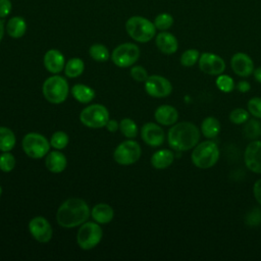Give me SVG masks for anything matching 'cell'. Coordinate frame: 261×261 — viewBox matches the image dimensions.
I'll return each mask as SVG.
<instances>
[{"label": "cell", "instance_id": "cell-1", "mask_svg": "<svg viewBox=\"0 0 261 261\" xmlns=\"http://www.w3.org/2000/svg\"><path fill=\"white\" fill-rule=\"evenodd\" d=\"M90 213L91 211L86 201L79 198H69L59 206L56 219L60 226L71 228L86 222Z\"/></svg>", "mask_w": 261, "mask_h": 261}, {"label": "cell", "instance_id": "cell-2", "mask_svg": "<svg viewBox=\"0 0 261 261\" xmlns=\"http://www.w3.org/2000/svg\"><path fill=\"white\" fill-rule=\"evenodd\" d=\"M200 140V129L190 121L174 123L167 134L169 146L176 151L193 149Z\"/></svg>", "mask_w": 261, "mask_h": 261}, {"label": "cell", "instance_id": "cell-3", "mask_svg": "<svg viewBox=\"0 0 261 261\" xmlns=\"http://www.w3.org/2000/svg\"><path fill=\"white\" fill-rule=\"evenodd\" d=\"M219 156L218 146L214 142L207 140L193 148L191 160L196 167L208 169L217 163Z\"/></svg>", "mask_w": 261, "mask_h": 261}, {"label": "cell", "instance_id": "cell-4", "mask_svg": "<svg viewBox=\"0 0 261 261\" xmlns=\"http://www.w3.org/2000/svg\"><path fill=\"white\" fill-rule=\"evenodd\" d=\"M125 30L128 36L139 43H147L156 35L154 22L140 15L130 16L125 22Z\"/></svg>", "mask_w": 261, "mask_h": 261}, {"label": "cell", "instance_id": "cell-5", "mask_svg": "<svg viewBox=\"0 0 261 261\" xmlns=\"http://www.w3.org/2000/svg\"><path fill=\"white\" fill-rule=\"evenodd\" d=\"M42 92L47 101L53 104H59L66 100L69 88L64 77L54 74L43 83Z\"/></svg>", "mask_w": 261, "mask_h": 261}, {"label": "cell", "instance_id": "cell-6", "mask_svg": "<svg viewBox=\"0 0 261 261\" xmlns=\"http://www.w3.org/2000/svg\"><path fill=\"white\" fill-rule=\"evenodd\" d=\"M81 122L92 128H100L109 120L108 109L101 104H92L84 108L80 114Z\"/></svg>", "mask_w": 261, "mask_h": 261}, {"label": "cell", "instance_id": "cell-7", "mask_svg": "<svg viewBox=\"0 0 261 261\" xmlns=\"http://www.w3.org/2000/svg\"><path fill=\"white\" fill-rule=\"evenodd\" d=\"M103 231L100 225L96 222H84L76 233L77 245L84 250H91L95 248L102 240Z\"/></svg>", "mask_w": 261, "mask_h": 261}, {"label": "cell", "instance_id": "cell-8", "mask_svg": "<svg viewBox=\"0 0 261 261\" xmlns=\"http://www.w3.org/2000/svg\"><path fill=\"white\" fill-rule=\"evenodd\" d=\"M50 148V143L47 139L37 133H29L22 139V149L24 153L34 159H40L44 157Z\"/></svg>", "mask_w": 261, "mask_h": 261}, {"label": "cell", "instance_id": "cell-9", "mask_svg": "<svg viewBox=\"0 0 261 261\" xmlns=\"http://www.w3.org/2000/svg\"><path fill=\"white\" fill-rule=\"evenodd\" d=\"M140 57V49L134 43H123L114 48L111 53L113 63L118 67H128Z\"/></svg>", "mask_w": 261, "mask_h": 261}, {"label": "cell", "instance_id": "cell-10", "mask_svg": "<svg viewBox=\"0 0 261 261\" xmlns=\"http://www.w3.org/2000/svg\"><path fill=\"white\" fill-rule=\"evenodd\" d=\"M141 153V147L136 141L126 140L115 148L113 158L120 165H130L140 159Z\"/></svg>", "mask_w": 261, "mask_h": 261}, {"label": "cell", "instance_id": "cell-11", "mask_svg": "<svg viewBox=\"0 0 261 261\" xmlns=\"http://www.w3.org/2000/svg\"><path fill=\"white\" fill-rule=\"evenodd\" d=\"M145 90L148 95L154 98L167 97L172 92L171 83L164 76L153 74L145 82Z\"/></svg>", "mask_w": 261, "mask_h": 261}, {"label": "cell", "instance_id": "cell-12", "mask_svg": "<svg viewBox=\"0 0 261 261\" xmlns=\"http://www.w3.org/2000/svg\"><path fill=\"white\" fill-rule=\"evenodd\" d=\"M198 63L200 69L209 75H219L225 70V61L214 53L205 52L200 54Z\"/></svg>", "mask_w": 261, "mask_h": 261}, {"label": "cell", "instance_id": "cell-13", "mask_svg": "<svg viewBox=\"0 0 261 261\" xmlns=\"http://www.w3.org/2000/svg\"><path fill=\"white\" fill-rule=\"evenodd\" d=\"M29 230L33 238L40 243H47L52 239V227L49 221L43 216H36L31 219Z\"/></svg>", "mask_w": 261, "mask_h": 261}, {"label": "cell", "instance_id": "cell-14", "mask_svg": "<svg viewBox=\"0 0 261 261\" xmlns=\"http://www.w3.org/2000/svg\"><path fill=\"white\" fill-rule=\"evenodd\" d=\"M244 160L247 168L255 173H261V141L254 140L245 149Z\"/></svg>", "mask_w": 261, "mask_h": 261}, {"label": "cell", "instance_id": "cell-15", "mask_svg": "<svg viewBox=\"0 0 261 261\" xmlns=\"http://www.w3.org/2000/svg\"><path fill=\"white\" fill-rule=\"evenodd\" d=\"M230 66L236 74L243 77L250 76L254 71V62L252 58L243 52H238L232 55Z\"/></svg>", "mask_w": 261, "mask_h": 261}, {"label": "cell", "instance_id": "cell-16", "mask_svg": "<svg viewBox=\"0 0 261 261\" xmlns=\"http://www.w3.org/2000/svg\"><path fill=\"white\" fill-rule=\"evenodd\" d=\"M141 136L143 141L151 147L161 146L165 139L162 127L154 122L145 123L141 128Z\"/></svg>", "mask_w": 261, "mask_h": 261}, {"label": "cell", "instance_id": "cell-17", "mask_svg": "<svg viewBox=\"0 0 261 261\" xmlns=\"http://www.w3.org/2000/svg\"><path fill=\"white\" fill-rule=\"evenodd\" d=\"M155 44L159 51L167 55L175 53L178 48L177 39L174 35L167 31H161L158 35H156Z\"/></svg>", "mask_w": 261, "mask_h": 261}, {"label": "cell", "instance_id": "cell-18", "mask_svg": "<svg viewBox=\"0 0 261 261\" xmlns=\"http://www.w3.org/2000/svg\"><path fill=\"white\" fill-rule=\"evenodd\" d=\"M44 66L51 73H59L65 66L63 54L57 49L48 50L44 55Z\"/></svg>", "mask_w": 261, "mask_h": 261}, {"label": "cell", "instance_id": "cell-19", "mask_svg": "<svg viewBox=\"0 0 261 261\" xmlns=\"http://www.w3.org/2000/svg\"><path fill=\"white\" fill-rule=\"evenodd\" d=\"M154 117L162 125H173L178 119V112L171 105H161L155 110Z\"/></svg>", "mask_w": 261, "mask_h": 261}, {"label": "cell", "instance_id": "cell-20", "mask_svg": "<svg viewBox=\"0 0 261 261\" xmlns=\"http://www.w3.org/2000/svg\"><path fill=\"white\" fill-rule=\"evenodd\" d=\"M67 164L66 157L59 151L50 152L45 159V165L47 169L53 173L62 172Z\"/></svg>", "mask_w": 261, "mask_h": 261}, {"label": "cell", "instance_id": "cell-21", "mask_svg": "<svg viewBox=\"0 0 261 261\" xmlns=\"http://www.w3.org/2000/svg\"><path fill=\"white\" fill-rule=\"evenodd\" d=\"M174 154L168 149H162L155 152L151 157V164L156 169H164L172 164Z\"/></svg>", "mask_w": 261, "mask_h": 261}, {"label": "cell", "instance_id": "cell-22", "mask_svg": "<svg viewBox=\"0 0 261 261\" xmlns=\"http://www.w3.org/2000/svg\"><path fill=\"white\" fill-rule=\"evenodd\" d=\"M91 215L93 219L98 223H108L112 220L114 212L112 207L105 203H99L93 207L91 210Z\"/></svg>", "mask_w": 261, "mask_h": 261}, {"label": "cell", "instance_id": "cell-23", "mask_svg": "<svg viewBox=\"0 0 261 261\" xmlns=\"http://www.w3.org/2000/svg\"><path fill=\"white\" fill-rule=\"evenodd\" d=\"M6 32L13 39L21 38L27 32V21L21 16H13L6 23Z\"/></svg>", "mask_w": 261, "mask_h": 261}, {"label": "cell", "instance_id": "cell-24", "mask_svg": "<svg viewBox=\"0 0 261 261\" xmlns=\"http://www.w3.org/2000/svg\"><path fill=\"white\" fill-rule=\"evenodd\" d=\"M200 130L205 138L213 139L217 137L220 132V122L216 117L208 116L203 119Z\"/></svg>", "mask_w": 261, "mask_h": 261}, {"label": "cell", "instance_id": "cell-25", "mask_svg": "<svg viewBox=\"0 0 261 261\" xmlns=\"http://www.w3.org/2000/svg\"><path fill=\"white\" fill-rule=\"evenodd\" d=\"M71 95L81 103H89L94 99L95 92L92 88L86 85L76 84L71 88Z\"/></svg>", "mask_w": 261, "mask_h": 261}, {"label": "cell", "instance_id": "cell-26", "mask_svg": "<svg viewBox=\"0 0 261 261\" xmlns=\"http://www.w3.org/2000/svg\"><path fill=\"white\" fill-rule=\"evenodd\" d=\"M14 133L6 126H0V151L9 152L15 146Z\"/></svg>", "mask_w": 261, "mask_h": 261}, {"label": "cell", "instance_id": "cell-27", "mask_svg": "<svg viewBox=\"0 0 261 261\" xmlns=\"http://www.w3.org/2000/svg\"><path fill=\"white\" fill-rule=\"evenodd\" d=\"M243 135L251 141L261 137V122L258 119H248L243 126Z\"/></svg>", "mask_w": 261, "mask_h": 261}, {"label": "cell", "instance_id": "cell-28", "mask_svg": "<svg viewBox=\"0 0 261 261\" xmlns=\"http://www.w3.org/2000/svg\"><path fill=\"white\" fill-rule=\"evenodd\" d=\"M84 69H85L84 61L77 57L69 59L64 66L65 74L68 77H72V79L80 76L83 73Z\"/></svg>", "mask_w": 261, "mask_h": 261}, {"label": "cell", "instance_id": "cell-29", "mask_svg": "<svg viewBox=\"0 0 261 261\" xmlns=\"http://www.w3.org/2000/svg\"><path fill=\"white\" fill-rule=\"evenodd\" d=\"M89 54L94 60H96L98 62L107 61L109 59V56H110L107 47L102 45V44L92 45L89 49Z\"/></svg>", "mask_w": 261, "mask_h": 261}, {"label": "cell", "instance_id": "cell-30", "mask_svg": "<svg viewBox=\"0 0 261 261\" xmlns=\"http://www.w3.org/2000/svg\"><path fill=\"white\" fill-rule=\"evenodd\" d=\"M119 129L122 135L128 139H133L138 135V126L130 118H123L119 122Z\"/></svg>", "mask_w": 261, "mask_h": 261}, {"label": "cell", "instance_id": "cell-31", "mask_svg": "<svg viewBox=\"0 0 261 261\" xmlns=\"http://www.w3.org/2000/svg\"><path fill=\"white\" fill-rule=\"evenodd\" d=\"M154 25L156 28V30L159 31H167L168 29H170L173 24V17L171 14L166 13V12H162L159 13L155 19H154Z\"/></svg>", "mask_w": 261, "mask_h": 261}, {"label": "cell", "instance_id": "cell-32", "mask_svg": "<svg viewBox=\"0 0 261 261\" xmlns=\"http://www.w3.org/2000/svg\"><path fill=\"white\" fill-rule=\"evenodd\" d=\"M200 58V53L196 49H188L180 56V64L185 67L194 66Z\"/></svg>", "mask_w": 261, "mask_h": 261}, {"label": "cell", "instance_id": "cell-33", "mask_svg": "<svg viewBox=\"0 0 261 261\" xmlns=\"http://www.w3.org/2000/svg\"><path fill=\"white\" fill-rule=\"evenodd\" d=\"M216 87L223 93H230L234 89L236 85H234L232 77H230L227 74L221 73V74L217 75Z\"/></svg>", "mask_w": 261, "mask_h": 261}, {"label": "cell", "instance_id": "cell-34", "mask_svg": "<svg viewBox=\"0 0 261 261\" xmlns=\"http://www.w3.org/2000/svg\"><path fill=\"white\" fill-rule=\"evenodd\" d=\"M68 142H69V138L67 134H65L64 132L58 130L52 135L50 140V145L57 150H61L67 146Z\"/></svg>", "mask_w": 261, "mask_h": 261}, {"label": "cell", "instance_id": "cell-35", "mask_svg": "<svg viewBox=\"0 0 261 261\" xmlns=\"http://www.w3.org/2000/svg\"><path fill=\"white\" fill-rule=\"evenodd\" d=\"M249 111L244 108H236L229 113V120L233 124H244L249 119Z\"/></svg>", "mask_w": 261, "mask_h": 261}, {"label": "cell", "instance_id": "cell-36", "mask_svg": "<svg viewBox=\"0 0 261 261\" xmlns=\"http://www.w3.org/2000/svg\"><path fill=\"white\" fill-rule=\"evenodd\" d=\"M15 166V158L9 152H3L0 155V170L10 172Z\"/></svg>", "mask_w": 261, "mask_h": 261}, {"label": "cell", "instance_id": "cell-37", "mask_svg": "<svg viewBox=\"0 0 261 261\" xmlns=\"http://www.w3.org/2000/svg\"><path fill=\"white\" fill-rule=\"evenodd\" d=\"M248 111L254 117L261 118V97H253L248 101Z\"/></svg>", "mask_w": 261, "mask_h": 261}, {"label": "cell", "instance_id": "cell-38", "mask_svg": "<svg viewBox=\"0 0 261 261\" xmlns=\"http://www.w3.org/2000/svg\"><path fill=\"white\" fill-rule=\"evenodd\" d=\"M130 75H132V77L135 80V81H137V82H139V83H145L146 82V80L148 79V72H147V70L143 67V66H141V65H135V66H133L132 68H130Z\"/></svg>", "mask_w": 261, "mask_h": 261}, {"label": "cell", "instance_id": "cell-39", "mask_svg": "<svg viewBox=\"0 0 261 261\" xmlns=\"http://www.w3.org/2000/svg\"><path fill=\"white\" fill-rule=\"evenodd\" d=\"M246 222L249 225H258L261 222V210L254 208L246 216Z\"/></svg>", "mask_w": 261, "mask_h": 261}, {"label": "cell", "instance_id": "cell-40", "mask_svg": "<svg viewBox=\"0 0 261 261\" xmlns=\"http://www.w3.org/2000/svg\"><path fill=\"white\" fill-rule=\"evenodd\" d=\"M12 9V3L10 0H0V18H4L9 15Z\"/></svg>", "mask_w": 261, "mask_h": 261}, {"label": "cell", "instance_id": "cell-41", "mask_svg": "<svg viewBox=\"0 0 261 261\" xmlns=\"http://www.w3.org/2000/svg\"><path fill=\"white\" fill-rule=\"evenodd\" d=\"M253 194L256 201L261 205V178L257 179L253 186Z\"/></svg>", "mask_w": 261, "mask_h": 261}, {"label": "cell", "instance_id": "cell-42", "mask_svg": "<svg viewBox=\"0 0 261 261\" xmlns=\"http://www.w3.org/2000/svg\"><path fill=\"white\" fill-rule=\"evenodd\" d=\"M237 89L241 93H247V92H249L251 90V85L247 81H240L237 84Z\"/></svg>", "mask_w": 261, "mask_h": 261}, {"label": "cell", "instance_id": "cell-43", "mask_svg": "<svg viewBox=\"0 0 261 261\" xmlns=\"http://www.w3.org/2000/svg\"><path fill=\"white\" fill-rule=\"evenodd\" d=\"M105 126H106L107 130H109L111 133H114V132H116L118 129L119 124H118V122L115 119H109Z\"/></svg>", "mask_w": 261, "mask_h": 261}, {"label": "cell", "instance_id": "cell-44", "mask_svg": "<svg viewBox=\"0 0 261 261\" xmlns=\"http://www.w3.org/2000/svg\"><path fill=\"white\" fill-rule=\"evenodd\" d=\"M253 75H254L255 80H256L258 83L261 84V66H259V67H257V68L254 69Z\"/></svg>", "mask_w": 261, "mask_h": 261}, {"label": "cell", "instance_id": "cell-45", "mask_svg": "<svg viewBox=\"0 0 261 261\" xmlns=\"http://www.w3.org/2000/svg\"><path fill=\"white\" fill-rule=\"evenodd\" d=\"M3 36H4V22H3V20L0 18V42H1V40L3 39Z\"/></svg>", "mask_w": 261, "mask_h": 261}, {"label": "cell", "instance_id": "cell-46", "mask_svg": "<svg viewBox=\"0 0 261 261\" xmlns=\"http://www.w3.org/2000/svg\"><path fill=\"white\" fill-rule=\"evenodd\" d=\"M1 194H2V188H1V186H0V196H1Z\"/></svg>", "mask_w": 261, "mask_h": 261}]
</instances>
